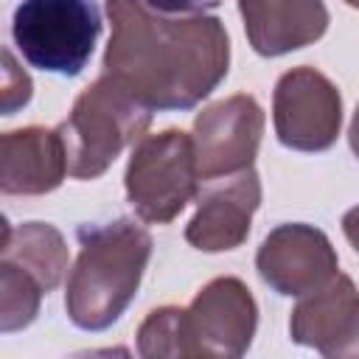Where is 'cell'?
<instances>
[{
    "mask_svg": "<svg viewBox=\"0 0 359 359\" xmlns=\"http://www.w3.org/2000/svg\"><path fill=\"white\" fill-rule=\"evenodd\" d=\"M104 73L151 109H194L227 76L230 39L208 14L165 17L143 0H107Z\"/></svg>",
    "mask_w": 359,
    "mask_h": 359,
    "instance_id": "cell-1",
    "label": "cell"
},
{
    "mask_svg": "<svg viewBox=\"0 0 359 359\" xmlns=\"http://www.w3.org/2000/svg\"><path fill=\"white\" fill-rule=\"evenodd\" d=\"M79 244L76 264L67 272L65 311L76 328L104 331L135 300L151 258V236L135 219L121 216L104 224H84Z\"/></svg>",
    "mask_w": 359,
    "mask_h": 359,
    "instance_id": "cell-2",
    "label": "cell"
},
{
    "mask_svg": "<svg viewBox=\"0 0 359 359\" xmlns=\"http://www.w3.org/2000/svg\"><path fill=\"white\" fill-rule=\"evenodd\" d=\"M151 107H146L115 76L101 73L90 87L79 93L67 121L59 123L67 174L76 180L101 177L115 157L137 143L151 126Z\"/></svg>",
    "mask_w": 359,
    "mask_h": 359,
    "instance_id": "cell-3",
    "label": "cell"
},
{
    "mask_svg": "<svg viewBox=\"0 0 359 359\" xmlns=\"http://www.w3.org/2000/svg\"><path fill=\"white\" fill-rule=\"evenodd\" d=\"M95 0H22L11 20V36L31 67L79 76L101 36Z\"/></svg>",
    "mask_w": 359,
    "mask_h": 359,
    "instance_id": "cell-4",
    "label": "cell"
},
{
    "mask_svg": "<svg viewBox=\"0 0 359 359\" xmlns=\"http://www.w3.org/2000/svg\"><path fill=\"white\" fill-rule=\"evenodd\" d=\"M199 182L194 137L182 129L143 135L123 174L126 199L146 224H168L177 219L199 194Z\"/></svg>",
    "mask_w": 359,
    "mask_h": 359,
    "instance_id": "cell-5",
    "label": "cell"
},
{
    "mask_svg": "<svg viewBox=\"0 0 359 359\" xmlns=\"http://www.w3.org/2000/svg\"><path fill=\"white\" fill-rule=\"evenodd\" d=\"M272 121L286 149L325 151L342 129V95L317 67H292L275 84Z\"/></svg>",
    "mask_w": 359,
    "mask_h": 359,
    "instance_id": "cell-6",
    "label": "cell"
},
{
    "mask_svg": "<svg viewBox=\"0 0 359 359\" xmlns=\"http://www.w3.org/2000/svg\"><path fill=\"white\" fill-rule=\"evenodd\" d=\"M258 328V303L244 280L224 275L205 283L185 309L191 356L236 359L247 353Z\"/></svg>",
    "mask_w": 359,
    "mask_h": 359,
    "instance_id": "cell-7",
    "label": "cell"
},
{
    "mask_svg": "<svg viewBox=\"0 0 359 359\" xmlns=\"http://www.w3.org/2000/svg\"><path fill=\"white\" fill-rule=\"evenodd\" d=\"M264 135V109L247 93L208 104L194 118V151L199 180H216L252 165Z\"/></svg>",
    "mask_w": 359,
    "mask_h": 359,
    "instance_id": "cell-8",
    "label": "cell"
},
{
    "mask_svg": "<svg viewBox=\"0 0 359 359\" xmlns=\"http://www.w3.org/2000/svg\"><path fill=\"white\" fill-rule=\"evenodd\" d=\"M255 269L261 280L283 294V297H303L323 283H328L337 269V250L328 236L303 222L278 224L258 247Z\"/></svg>",
    "mask_w": 359,
    "mask_h": 359,
    "instance_id": "cell-9",
    "label": "cell"
},
{
    "mask_svg": "<svg viewBox=\"0 0 359 359\" xmlns=\"http://www.w3.org/2000/svg\"><path fill=\"white\" fill-rule=\"evenodd\" d=\"M261 205V180L255 168L208 180L196 194V213L185 227L191 247L202 252H227L247 241L252 213Z\"/></svg>",
    "mask_w": 359,
    "mask_h": 359,
    "instance_id": "cell-10",
    "label": "cell"
},
{
    "mask_svg": "<svg viewBox=\"0 0 359 359\" xmlns=\"http://www.w3.org/2000/svg\"><path fill=\"white\" fill-rule=\"evenodd\" d=\"M292 342L328 359H359V289L337 272L320 289L303 294L289 317Z\"/></svg>",
    "mask_w": 359,
    "mask_h": 359,
    "instance_id": "cell-11",
    "label": "cell"
},
{
    "mask_svg": "<svg viewBox=\"0 0 359 359\" xmlns=\"http://www.w3.org/2000/svg\"><path fill=\"white\" fill-rule=\"evenodd\" d=\"M67 177V154L59 126H22L0 137V191L14 196H42Z\"/></svg>",
    "mask_w": 359,
    "mask_h": 359,
    "instance_id": "cell-12",
    "label": "cell"
},
{
    "mask_svg": "<svg viewBox=\"0 0 359 359\" xmlns=\"http://www.w3.org/2000/svg\"><path fill=\"white\" fill-rule=\"evenodd\" d=\"M244 34L258 56H283L317 42L328 28L323 0H238Z\"/></svg>",
    "mask_w": 359,
    "mask_h": 359,
    "instance_id": "cell-13",
    "label": "cell"
},
{
    "mask_svg": "<svg viewBox=\"0 0 359 359\" xmlns=\"http://www.w3.org/2000/svg\"><path fill=\"white\" fill-rule=\"evenodd\" d=\"M0 255L6 261L20 264L22 269H28L39 280L45 294L62 283L67 264H70V252H67L62 233L48 222L6 224Z\"/></svg>",
    "mask_w": 359,
    "mask_h": 359,
    "instance_id": "cell-14",
    "label": "cell"
},
{
    "mask_svg": "<svg viewBox=\"0 0 359 359\" xmlns=\"http://www.w3.org/2000/svg\"><path fill=\"white\" fill-rule=\"evenodd\" d=\"M39 280L14 261L0 258V331L11 334L34 323L42 300Z\"/></svg>",
    "mask_w": 359,
    "mask_h": 359,
    "instance_id": "cell-15",
    "label": "cell"
},
{
    "mask_svg": "<svg viewBox=\"0 0 359 359\" xmlns=\"http://www.w3.org/2000/svg\"><path fill=\"white\" fill-rule=\"evenodd\" d=\"M137 353L146 359H180L191 356L185 334V309L160 306L137 328Z\"/></svg>",
    "mask_w": 359,
    "mask_h": 359,
    "instance_id": "cell-16",
    "label": "cell"
},
{
    "mask_svg": "<svg viewBox=\"0 0 359 359\" xmlns=\"http://www.w3.org/2000/svg\"><path fill=\"white\" fill-rule=\"evenodd\" d=\"M31 79L28 73L14 62L11 50H3V115H14L20 107L31 101Z\"/></svg>",
    "mask_w": 359,
    "mask_h": 359,
    "instance_id": "cell-17",
    "label": "cell"
},
{
    "mask_svg": "<svg viewBox=\"0 0 359 359\" xmlns=\"http://www.w3.org/2000/svg\"><path fill=\"white\" fill-rule=\"evenodd\" d=\"M143 3L160 14H202L205 8H213L222 0H143Z\"/></svg>",
    "mask_w": 359,
    "mask_h": 359,
    "instance_id": "cell-18",
    "label": "cell"
},
{
    "mask_svg": "<svg viewBox=\"0 0 359 359\" xmlns=\"http://www.w3.org/2000/svg\"><path fill=\"white\" fill-rule=\"evenodd\" d=\"M342 233L351 241V247L359 252V205L351 208V210H345V216H342Z\"/></svg>",
    "mask_w": 359,
    "mask_h": 359,
    "instance_id": "cell-19",
    "label": "cell"
},
{
    "mask_svg": "<svg viewBox=\"0 0 359 359\" xmlns=\"http://www.w3.org/2000/svg\"><path fill=\"white\" fill-rule=\"evenodd\" d=\"M348 143H351V151L359 157V107H356L353 121H351V129H348Z\"/></svg>",
    "mask_w": 359,
    "mask_h": 359,
    "instance_id": "cell-20",
    "label": "cell"
},
{
    "mask_svg": "<svg viewBox=\"0 0 359 359\" xmlns=\"http://www.w3.org/2000/svg\"><path fill=\"white\" fill-rule=\"evenodd\" d=\"M345 3H348L351 8H359V0H345Z\"/></svg>",
    "mask_w": 359,
    "mask_h": 359,
    "instance_id": "cell-21",
    "label": "cell"
}]
</instances>
